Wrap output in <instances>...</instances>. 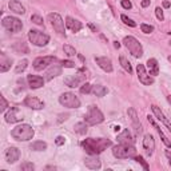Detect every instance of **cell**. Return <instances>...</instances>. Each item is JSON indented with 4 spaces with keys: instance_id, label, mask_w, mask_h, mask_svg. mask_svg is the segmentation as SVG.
I'll use <instances>...</instances> for the list:
<instances>
[{
    "instance_id": "1",
    "label": "cell",
    "mask_w": 171,
    "mask_h": 171,
    "mask_svg": "<svg viewBox=\"0 0 171 171\" xmlns=\"http://www.w3.org/2000/svg\"><path fill=\"white\" fill-rule=\"evenodd\" d=\"M80 145L86 150V153H88L90 155H98V154L103 153L107 147H110L112 143H111V141L103 139V138H99V139L87 138V139H84Z\"/></svg>"
},
{
    "instance_id": "2",
    "label": "cell",
    "mask_w": 171,
    "mask_h": 171,
    "mask_svg": "<svg viewBox=\"0 0 171 171\" xmlns=\"http://www.w3.org/2000/svg\"><path fill=\"white\" fill-rule=\"evenodd\" d=\"M34 135H35L34 128L31 127L30 124H26V123H22V124L16 126V127L11 131V136H12L15 141H19V142L31 141V139L34 138Z\"/></svg>"
},
{
    "instance_id": "3",
    "label": "cell",
    "mask_w": 171,
    "mask_h": 171,
    "mask_svg": "<svg viewBox=\"0 0 171 171\" xmlns=\"http://www.w3.org/2000/svg\"><path fill=\"white\" fill-rule=\"evenodd\" d=\"M112 155L118 159L134 158L136 155V149L134 147V145H122V143H119L118 146L112 147Z\"/></svg>"
},
{
    "instance_id": "4",
    "label": "cell",
    "mask_w": 171,
    "mask_h": 171,
    "mask_svg": "<svg viewBox=\"0 0 171 171\" xmlns=\"http://www.w3.org/2000/svg\"><path fill=\"white\" fill-rule=\"evenodd\" d=\"M103 120H104V115L96 106H88L87 114L84 115V122L87 123L88 126H96Z\"/></svg>"
},
{
    "instance_id": "5",
    "label": "cell",
    "mask_w": 171,
    "mask_h": 171,
    "mask_svg": "<svg viewBox=\"0 0 171 171\" xmlns=\"http://www.w3.org/2000/svg\"><path fill=\"white\" fill-rule=\"evenodd\" d=\"M123 44H124V47L131 52L132 56H135V57L143 56V47H142V44L139 43V40L135 39L134 36H126V38L123 39Z\"/></svg>"
},
{
    "instance_id": "6",
    "label": "cell",
    "mask_w": 171,
    "mask_h": 171,
    "mask_svg": "<svg viewBox=\"0 0 171 171\" xmlns=\"http://www.w3.org/2000/svg\"><path fill=\"white\" fill-rule=\"evenodd\" d=\"M28 39L34 46L38 47H44L47 46L50 42V36L47 34H44L43 31L39 30H30L28 31Z\"/></svg>"
},
{
    "instance_id": "7",
    "label": "cell",
    "mask_w": 171,
    "mask_h": 171,
    "mask_svg": "<svg viewBox=\"0 0 171 171\" xmlns=\"http://www.w3.org/2000/svg\"><path fill=\"white\" fill-rule=\"evenodd\" d=\"M59 103L67 108H79L80 100L74 92H64L59 96Z\"/></svg>"
},
{
    "instance_id": "8",
    "label": "cell",
    "mask_w": 171,
    "mask_h": 171,
    "mask_svg": "<svg viewBox=\"0 0 171 171\" xmlns=\"http://www.w3.org/2000/svg\"><path fill=\"white\" fill-rule=\"evenodd\" d=\"M1 24L9 32H19L23 28V23L18 18H13V16H5V18H3Z\"/></svg>"
},
{
    "instance_id": "9",
    "label": "cell",
    "mask_w": 171,
    "mask_h": 171,
    "mask_svg": "<svg viewBox=\"0 0 171 171\" xmlns=\"http://www.w3.org/2000/svg\"><path fill=\"white\" fill-rule=\"evenodd\" d=\"M48 20L51 22V24H52L53 30L56 31L57 34H64L66 32V26H64V22H63V19H61V16L59 15V13L56 12H51L48 13Z\"/></svg>"
},
{
    "instance_id": "10",
    "label": "cell",
    "mask_w": 171,
    "mask_h": 171,
    "mask_svg": "<svg viewBox=\"0 0 171 171\" xmlns=\"http://www.w3.org/2000/svg\"><path fill=\"white\" fill-rule=\"evenodd\" d=\"M83 72H84V68H80L79 74L68 75L67 78H64V84L68 86V87H71V88H76L84 79H86V75H84Z\"/></svg>"
},
{
    "instance_id": "11",
    "label": "cell",
    "mask_w": 171,
    "mask_h": 171,
    "mask_svg": "<svg viewBox=\"0 0 171 171\" xmlns=\"http://www.w3.org/2000/svg\"><path fill=\"white\" fill-rule=\"evenodd\" d=\"M55 61H57V59L55 56H40L36 57L34 60V68L36 71H43L44 68L50 67L51 64H53Z\"/></svg>"
},
{
    "instance_id": "12",
    "label": "cell",
    "mask_w": 171,
    "mask_h": 171,
    "mask_svg": "<svg viewBox=\"0 0 171 171\" xmlns=\"http://www.w3.org/2000/svg\"><path fill=\"white\" fill-rule=\"evenodd\" d=\"M136 72H138V78H139V82L145 86H151L154 83V79L147 74L146 71V67L143 64H138L136 66Z\"/></svg>"
},
{
    "instance_id": "13",
    "label": "cell",
    "mask_w": 171,
    "mask_h": 171,
    "mask_svg": "<svg viewBox=\"0 0 171 171\" xmlns=\"http://www.w3.org/2000/svg\"><path fill=\"white\" fill-rule=\"evenodd\" d=\"M143 149L146 151V155L147 156H151L154 154V150H155V139L151 134H146L145 138H143Z\"/></svg>"
},
{
    "instance_id": "14",
    "label": "cell",
    "mask_w": 171,
    "mask_h": 171,
    "mask_svg": "<svg viewBox=\"0 0 171 171\" xmlns=\"http://www.w3.org/2000/svg\"><path fill=\"white\" fill-rule=\"evenodd\" d=\"M23 103H24L26 107L32 108V110H42V108H44V102H42L39 98H35V96H27Z\"/></svg>"
},
{
    "instance_id": "15",
    "label": "cell",
    "mask_w": 171,
    "mask_h": 171,
    "mask_svg": "<svg viewBox=\"0 0 171 171\" xmlns=\"http://www.w3.org/2000/svg\"><path fill=\"white\" fill-rule=\"evenodd\" d=\"M95 61H96L98 66L100 67L103 71H106V72H112V70H114L112 61L107 56H96L95 57Z\"/></svg>"
},
{
    "instance_id": "16",
    "label": "cell",
    "mask_w": 171,
    "mask_h": 171,
    "mask_svg": "<svg viewBox=\"0 0 171 171\" xmlns=\"http://www.w3.org/2000/svg\"><path fill=\"white\" fill-rule=\"evenodd\" d=\"M151 110H153L154 115H155V118L158 119V120H160V122H162L163 124H164V126L167 127V130L171 132V123H170V120L166 118V115H164L162 111H160V108H159L158 106L153 104V106H151Z\"/></svg>"
},
{
    "instance_id": "17",
    "label": "cell",
    "mask_w": 171,
    "mask_h": 171,
    "mask_svg": "<svg viewBox=\"0 0 171 171\" xmlns=\"http://www.w3.org/2000/svg\"><path fill=\"white\" fill-rule=\"evenodd\" d=\"M127 114H128V118L131 119V123H132V126H134V128H135L136 135H139V134L142 132V124H141V122H139V119H138V115H136L135 108L130 107L128 111H127Z\"/></svg>"
},
{
    "instance_id": "18",
    "label": "cell",
    "mask_w": 171,
    "mask_h": 171,
    "mask_svg": "<svg viewBox=\"0 0 171 171\" xmlns=\"http://www.w3.org/2000/svg\"><path fill=\"white\" fill-rule=\"evenodd\" d=\"M27 80H28L30 88H32V90L43 87V84H44V79L42 76H38V75H32V74L27 75Z\"/></svg>"
},
{
    "instance_id": "19",
    "label": "cell",
    "mask_w": 171,
    "mask_h": 171,
    "mask_svg": "<svg viewBox=\"0 0 171 171\" xmlns=\"http://www.w3.org/2000/svg\"><path fill=\"white\" fill-rule=\"evenodd\" d=\"M19 156H20V151L16 147H9L5 151V159L9 164H13L16 163V160H19Z\"/></svg>"
},
{
    "instance_id": "20",
    "label": "cell",
    "mask_w": 171,
    "mask_h": 171,
    "mask_svg": "<svg viewBox=\"0 0 171 171\" xmlns=\"http://www.w3.org/2000/svg\"><path fill=\"white\" fill-rule=\"evenodd\" d=\"M147 120H149L150 122V124H153V127L155 128V130H156V131H158V134H159V136H160V139H162V142L163 143H164V145H166V147H168V149H170L171 147V141L170 139H168V138H167L166 135H164V134H163V131H162V128L159 127L158 124H156V123L154 122V119H153V116H147Z\"/></svg>"
},
{
    "instance_id": "21",
    "label": "cell",
    "mask_w": 171,
    "mask_h": 171,
    "mask_svg": "<svg viewBox=\"0 0 171 171\" xmlns=\"http://www.w3.org/2000/svg\"><path fill=\"white\" fill-rule=\"evenodd\" d=\"M84 164H86V167L90 168V170H99V168L102 167L100 159L98 158L96 155H91L90 158H86Z\"/></svg>"
},
{
    "instance_id": "22",
    "label": "cell",
    "mask_w": 171,
    "mask_h": 171,
    "mask_svg": "<svg viewBox=\"0 0 171 171\" xmlns=\"http://www.w3.org/2000/svg\"><path fill=\"white\" fill-rule=\"evenodd\" d=\"M118 142L119 143H122V145H134V138H132V135H131V132H130V130H123L120 134L118 135Z\"/></svg>"
},
{
    "instance_id": "23",
    "label": "cell",
    "mask_w": 171,
    "mask_h": 171,
    "mask_svg": "<svg viewBox=\"0 0 171 171\" xmlns=\"http://www.w3.org/2000/svg\"><path fill=\"white\" fill-rule=\"evenodd\" d=\"M59 75H61V66L51 64L48 67V70L46 71V80H52L53 78H56Z\"/></svg>"
},
{
    "instance_id": "24",
    "label": "cell",
    "mask_w": 171,
    "mask_h": 171,
    "mask_svg": "<svg viewBox=\"0 0 171 171\" xmlns=\"http://www.w3.org/2000/svg\"><path fill=\"white\" fill-rule=\"evenodd\" d=\"M66 27L68 28V30H71L72 32H79L82 28H83V24L79 22V20H76V19L71 18V16H67L66 19Z\"/></svg>"
},
{
    "instance_id": "25",
    "label": "cell",
    "mask_w": 171,
    "mask_h": 171,
    "mask_svg": "<svg viewBox=\"0 0 171 171\" xmlns=\"http://www.w3.org/2000/svg\"><path fill=\"white\" fill-rule=\"evenodd\" d=\"M18 108L16 107H13V108H11V110L5 114V122L7 123H16V122H22L23 118L22 116H18Z\"/></svg>"
},
{
    "instance_id": "26",
    "label": "cell",
    "mask_w": 171,
    "mask_h": 171,
    "mask_svg": "<svg viewBox=\"0 0 171 171\" xmlns=\"http://www.w3.org/2000/svg\"><path fill=\"white\" fill-rule=\"evenodd\" d=\"M146 64H147V68H149V71H150V75L158 76L159 75V64H158V60H156V59L151 57V59L147 60Z\"/></svg>"
},
{
    "instance_id": "27",
    "label": "cell",
    "mask_w": 171,
    "mask_h": 171,
    "mask_svg": "<svg viewBox=\"0 0 171 171\" xmlns=\"http://www.w3.org/2000/svg\"><path fill=\"white\" fill-rule=\"evenodd\" d=\"M8 7H9V9H11L12 12L18 13V15H23V13H26V8L22 5V3H19L18 0H9Z\"/></svg>"
},
{
    "instance_id": "28",
    "label": "cell",
    "mask_w": 171,
    "mask_h": 171,
    "mask_svg": "<svg viewBox=\"0 0 171 171\" xmlns=\"http://www.w3.org/2000/svg\"><path fill=\"white\" fill-rule=\"evenodd\" d=\"M11 64H12V60L7 57L4 53H1V60H0V71L1 72H7V71L11 68Z\"/></svg>"
},
{
    "instance_id": "29",
    "label": "cell",
    "mask_w": 171,
    "mask_h": 171,
    "mask_svg": "<svg viewBox=\"0 0 171 171\" xmlns=\"http://www.w3.org/2000/svg\"><path fill=\"white\" fill-rule=\"evenodd\" d=\"M91 92L95 95V96H104V95H107V92H108V90L104 87V86H102V84H96V86H92V90Z\"/></svg>"
},
{
    "instance_id": "30",
    "label": "cell",
    "mask_w": 171,
    "mask_h": 171,
    "mask_svg": "<svg viewBox=\"0 0 171 171\" xmlns=\"http://www.w3.org/2000/svg\"><path fill=\"white\" fill-rule=\"evenodd\" d=\"M30 149L32 151H44V150H47V143L43 141H36L34 143H31Z\"/></svg>"
},
{
    "instance_id": "31",
    "label": "cell",
    "mask_w": 171,
    "mask_h": 171,
    "mask_svg": "<svg viewBox=\"0 0 171 171\" xmlns=\"http://www.w3.org/2000/svg\"><path fill=\"white\" fill-rule=\"evenodd\" d=\"M74 130H75V132L79 134V135H86V132H87V123L86 122L76 123L74 126Z\"/></svg>"
},
{
    "instance_id": "32",
    "label": "cell",
    "mask_w": 171,
    "mask_h": 171,
    "mask_svg": "<svg viewBox=\"0 0 171 171\" xmlns=\"http://www.w3.org/2000/svg\"><path fill=\"white\" fill-rule=\"evenodd\" d=\"M119 61H120V66L123 67V68H124V70L127 71L128 74H132V67H131V63H130V61L127 60V57L126 56H120L119 57Z\"/></svg>"
},
{
    "instance_id": "33",
    "label": "cell",
    "mask_w": 171,
    "mask_h": 171,
    "mask_svg": "<svg viewBox=\"0 0 171 171\" xmlns=\"http://www.w3.org/2000/svg\"><path fill=\"white\" fill-rule=\"evenodd\" d=\"M28 67V60L27 59H23V60H20L16 64V67H15V72L16 74H20V72H23V71H26V68Z\"/></svg>"
},
{
    "instance_id": "34",
    "label": "cell",
    "mask_w": 171,
    "mask_h": 171,
    "mask_svg": "<svg viewBox=\"0 0 171 171\" xmlns=\"http://www.w3.org/2000/svg\"><path fill=\"white\" fill-rule=\"evenodd\" d=\"M63 51H64V53L67 56H75L76 55V50L72 46H70V44H64L63 46Z\"/></svg>"
},
{
    "instance_id": "35",
    "label": "cell",
    "mask_w": 171,
    "mask_h": 171,
    "mask_svg": "<svg viewBox=\"0 0 171 171\" xmlns=\"http://www.w3.org/2000/svg\"><path fill=\"white\" fill-rule=\"evenodd\" d=\"M13 48L16 50L18 52H20V51H24L26 53H28V47L26 46V43H23V42H16V44L13 46Z\"/></svg>"
},
{
    "instance_id": "36",
    "label": "cell",
    "mask_w": 171,
    "mask_h": 171,
    "mask_svg": "<svg viewBox=\"0 0 171 171\" xmlns=\"http://www.w3.org/2000/svg\"><path fill=\"white\" fill-rule=\"evenodd\" d=\"M134 159H135V160H136L138 163H141L142 167H143V168H145L146 171H149V170H150L149 164H147V162H146L145 159H143V156H141V155H135V156H134Z\"/></svg>"
},
{
    "instance_id": "37",
    "label": "cell",
    "mask_w": 171,
    "mask_h": 171,
    "mask_svg": "<svg viewBox=\"0 0 171 171\" xmlns=\"http://www.w3.org/2000/svg\"><path fill=\"white\" fill-rule=\"evenodd\" d=\"M20 168H22L23 171H32V170H35V164L31 162H24V163H22Z\"/></svg>"
},
{
    "instance_id": "38",
    "label": "cell",
    "mask_w": 171,
    "mask_h": 171,
    "mask_svg": "<svg viewBox=\"0 0 171 171\" xmlns=\"http://www.w3.org/2000/svg\"><path fill=\"white\" fill-rule=\"evenodd\" d=\"M141 30L143 34H151L154 31V27L150 26V24H146V23H142L141 24Z\"/></svg>"
},
{
    "instance_id": "39",
    "label": "cell",
    "mask_w": 171,
    "mask_h": 171,
    "mask_svg": "<svg viewBox=\"0 0 171 171\" xmlns=\"http://www.w3.org/2000/svg\"><path fill=\"white\" fill-rule=\"evenodd\" d=\"M120 19L123 20V23L124 24H127V26H130V27H136V23L132 20V19H130L128 16H126V15H122L120 16Z\"/></svg>"
},
{
    "instance_id": "40",
    "label": "cell",
    "mask_w": 171,
    "mask_h": 171,
    "mask_svg": "<svg viewBox=\"0 0 171 171\" xmlns=\"http://www.w3.org/2000/svg\"><path fill=\"white\" fill-rule=\"evenodd\" d=\"M91 90H92V86L90 83H87V82H86V83H84L83 86L80 87V94H90V92H91Z\"/></svg>"
},
{
    "instance_id": "41",
    "label": "cell",
    "mask_w": 171,
    "mask_h": 171,
    "mask_svg": "<svg viewBox=\"0 0 171 171\" xmlns=\"http://www.w3.org/2000/svg\"><path fill=\"white\" fill-rule=\"evenodd\" d=\"M31 22L38 24V26H43V18L39 16V15H32L31 16Z\"/></svg>"
},
{
    "instance_id": "42",
    "label": "cell",
    "mask_w": 171,
    "mask_h": 171,
    "mask_svg": "<svg viewBox=\"0 0 171 171\" xmlns=\"http://www.w3.org/2000/svg\"><path fill=\"white\" fill-rule=\"evenodd\" d=\"M60 66L64 68H75V63L72 60H61Z\"/></svg>"
},
{
    "instance_id": "43",
    "label": "cell",
    "mask_w": 171,
    "mask_h": 171,
    "mask_svg": "<svg viewBox=\"0 0 171 171\" xmlns=\"http://www.w3.org/2000/svg\"><path fill=\"white\" fill-rule=\"evenodd\" d=\"M155 15H156V18L160 20V22H163L164 20V15H163V9L160 8V7H156L155 8Z\"/></svg>"
},
{
    "instance_id": "44",
    "label": "cell",
    "mask_w": 171,
    "mask_h": 171,
    "mask_svg": "<svg viewBox=\"0 0 171 171\" xmlns=\"http://www.w3.org/2000/svg\"><path fill=\"white\" fill-rule=\"evenodd\" d=\"M0 100H1V106H0V111L1 112H4L7 108H8V102L5 100L4 96H0Z\"/></svg>"
},
{
    "instance_id": "45",
    "label": "cell",
    "mask_w": 171,
    "mask_h": 171,
    "mask_svg": "<svg viewBox=\"0 0 171 171\" xmlns=\"http://www.w3.org/2000/svg\"><path fill=\"white\" fill-rule=\"evenodd\" d=\"M120 4H122V7L124 9H131L132 8V4H131V1H130V0H122V3H120Z\"/></svg>"
},
{
    "instance_id": "46",
    "label": "cell",
    "mask_w": 171,
    "mask_h": 171,
    "mask_svg": "<svg viewBox=\"0 0 171 171\" xmlns=\"http://www.w3.org/2000/svg\"><path fill=\"white\" fill-rule=\"evenodd\" d=\"M64 142H66V138H64V136H61V135L56 136V139H55V143H56L57 146L64 145Z\"/></svg>"
},
{
    "instance_id": "47",
    "label": "cell",
    "mask_w": 171,
    "mask_h": 171,
    "mask_svg": "<svg viewBox=\"0 0 171 171\" xmlns=\"http://www.w3.org/2000/svg\"><path fill=\"white\" fill-rule=\"evenodd\" d=\"M150 4H151V1H150V0H142V1H141V5L143 7V8H146V7H149Z\"/></svg>"
},
{
    "instance_id": "48",
    "label": "cell",
    "mask_w": 171,
    "mask_h": 171,
    "mask_svg": "<svg viewBox=\"0 0 171 171\" xmlns=\"http://www.w3.org/2000/svg\"><path fill=\"white\" fill-rule=\"evenodd\" d=\"M66 119H68V114H60L59 115V119H57V122H63V120H66Z\"/></svg>"
},
{
    "instance_id": "49",
    "label": "cell",
    "mask_w": 171,
    "mask_h": 171,
    "mask_svg": "<svg viewBox=\"0 0 171 171\" xmlns=\"http://www.w3.org/2000/svg\"><path fill=\"white\" fill-rule=\"evenodd\" d=\"M164 155L167 156V159H168V163H170V166H171V151H170V150H166V151H164Z\"/></svg>"
},
{
    "instance_id": "50",
    "label": "cell",
    "mask_w": 171,
    "mask_h": 171,
    "mask_svg": "<svg viewBox=\"0 0 171 171\" xmlns=\"http://www.w3.org/2000/svg\"><path fill=\"white\" fill-rule=\"evenodd\" d=\"M163 7H164V8H168V7H170V1H168V0H164V1H163Z\"/></svg>"
},
{
    "instance_id": "51",
    "label": "cell",
    "mask_w": 171,
    "mask_h": 171,
    "mask_svg": "<svg viewBox=\"0 0 171 171\" xmlns=\"http://www.w3.org/2000/svg\"><path fill=\"white\" fill-rule=\"evenodd\" d=\"M114 47L115 48H119V47H120V43H119V42H114Z\"/></svg>"
},
{
    "instance_id": "52",
    "label": "cell",
    "mask_w": 171,
    "mask_h": 171,
    "mask_svg": "<svg viewBox=\"0 0 171 171\" xmlns=\"http://www.w3.org/2000/svg\"><path fill=\"white\" fill-rule=\"evenodd\" d=\"M114 131H115V132H119V131H120V126H115V127H114Z\"/></svg>"
},
{
    "instance_id": "53",
    "label": "cell",
    "mask_w": 171,
    "mask_h": 171,
    "mask_svg": "<svg viewBox=\"0 0 171 171\" xmlns=\"http://www.w3.org/2000/svg\"><path fill=\"white\" fill-rule=\"evenodd\" d=\"M88 26H90V28H91V30L94 31V32H96V28H95V27L92 26V24H88Z\"/></svg>"
},
{
    "instance_id": "54",
    "label": "cell",
    "mask_w": 171,
    "mask_h": 171,
    "mask_svg": "<svg viewBox=\"0 0 171 171\" xmlns=\"http://www.w3.org/2000/svg\"><path fill=\"white\" fill-rule=\"evenodd\" d=\"M167 100H168V103L171 104V95H168V96H167Z\"/></svg>"
},
{
    "instance_id": "55",
    "label": "cell",
    "mask_w": 171,
    "mask_h": 171,
    "mask_svg": "<svg viewBox=\"0 0 171 171\" xmlns=\"http://www.w3.org/2000/svg\"><path fill=\"white\" fill-rule=\"evenodd\" d=\"M78 56H79V59H80V60H82V61H84V57L82 56V55H78Z\"/></svg>"
},
{
    "instance_id": "56",
    "label": "cell",
    "mask_w": 171,
    "mask_h": 171,
    "mask_svg": "<svg viewBox=\"0 0 171 171\" xmlns=\"http://www.w3.org/2000/svg\"><path fill=\"white\" fill-rule=\"evenodd\" d=\"M168 60H170V61H171V56H168Z\"/></svg>"
},
{
    "instance_id": "57",
    "label": "cell",
    "mask_w": 171,
    "mask_h": 171,
    "mask_svg": "<svg viewBox=\"0 0 171 171\" xmlns=\"http://www.w3.org/2000/svg\"><path fill=\"white\" fill-rule=\"evenodd\" d=\"M168 34H170V35H171V31H170V32H168Z\"/></svg>"
}]
</instances>
